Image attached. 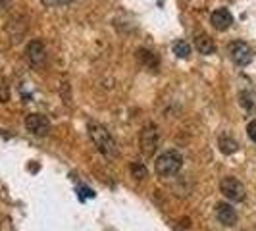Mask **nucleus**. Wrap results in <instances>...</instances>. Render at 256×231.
Segmentation results:
<instances>
[{
    "instance_id": "nucleus-1",
    "label": "nucleus",
    "mask_w": 256,
    "mask_h": 231,
    "mask_svg": "<svg viewBox=\"0 0 256 231\" xmlns=\"http://www.w3.org/2000/svg\"><path fill=\"white\" fill-rule=\"evenodd\" d=\"M89 135L92 142L96 144V148L104 154V156H108V158H114L116 154H118V144H116L114 137L102 128V126H98V124H89Z\"/></svg>"
},
{
    "instance_id": "nucleus-2",
    "label": "nucleus",
    "mask_w": 256,
    "mask_h": 231,
    "mask_svg": "<svg viewBox=\"0 0 256 231\" xmlns=\"http://www.w3.org/2000/svg\"><path fill=\"white\" fill-rule=\"evenodd\" d=\"M181 166H183V158H181V154L178 150H166V152L160 154L156 158V162H154L156 174L162 176V178L176 176L181 170Z\"/></svg>"
},
{
    "instance_id": "nucleus-3",
    "label": "nucleus",
    "mask_w": 256,
    "mask_h": 231,
    "mask_svg": "<svg viewBox=\"0 0 256 231\" xmlns=\"http://www.w3.org/2000/svg\"><path fill=\"white\" fill-rule=\"evenodd\" d=\"M228 52H230L231 62H233L235 66H239V68L248 66L250 62H252V58H254L252 48H250L246 42H243V40H235V42H231Z\"/></svg>"
},
{
    "instance_id": "nucleus-4",
    "label": "nucleus",
    "mask_w": 256,
    "mask_h": 231,
    "mask_svg": "<svg viewBox=\"0 0 256 231\" xmlns=\"http://www.w3.org/2000/svg\"><path fill=\"white\" fill-rule=\"evenodd\" d=\"M160 144V133L156 126H144L141 131V150L144 156H152Z\"/></svg>"
},
{
    "instance_id": "nucleus-5",
    "label": "nucleus",
    "mask_w": 256,
    "mask_h": 231,
    "mask_svg": "<svg viewBox=\"0 0 256 231\" xmlns=\"http://www.w3.org/2000/svg\"><path fill=\"white\" fill-rule=\"evenodd\" d=\"M220 189L224 192V196L233 200V202H241V200H244V196H246L244 185L239 180H235V178H226V180L222 181Z\"/></svg>"
},
{
    "instance_id": "nucleus-6",
    "label": "nucleus",
    "mask_w": 256,
    "mask_h": 231,
    "mask_svg": "<svg viewBox=\"0 0 256 231\" xmlns=\"http://www.w3.org/2000/svg\"><path fill=\"white\" fill-rule=\"evenodd\" d=\"M26 128L29 129L33 135L44 137V135L50 133V122H48L46 116H42V114H29L26 120Z\"/></svg>"
},
{
    "instance_id": "nucleus-7",
    "label": "nucleus",
    "mask_w": 256,
    "mask_h": 231,
    "mask_svg": "<svg viewBox=\"0 0 256 231\" xmlns=\"http://www.w3.org/2000/svg\"><path fill=\"white\" fill-rule=\"evenodd\" d=\"M27 58L31 66L35 68H40V66L46 62V50H44V44L40 40H31L27 44Z\"/></svg>"
},
{
    "instance_id": "nucleus-8",
    "label": "nucleus",
    "mask_w": 256,
    "mask_h": 231,
    "mask_svg": "<svg viewBox=\"0 0 256 231\" xmlns=\"http://www.w3.org/2000/svg\"><path fill=\"white\" fill-rule=\"evenodd\" d=\"M210 22H212V26L214 29H218V31H228L233 24V16L228 8H218V10H214V12L210 14Z\"/></svg>"
},
{
    "instance_id": "nucleus-9",
    "label": "nucleus",
    "mask_w": 256,
    "mask_h": 231,
    "mask_svg": "<svg viewBox=\"0 0 256 231\" xmlns=\"http://www.w3.org/2000/svg\"><path fill=\"white\" fill-rule=\"evenodd\" d=\"M216 218H218L220 224H224L226 228H233V226L237 224V212H235V208L231 204L222 202V204H218V208H216Z\"/></svg>"
},
{
    "instance_id": "nucleus-10",
    "label": "nucleus",
    "mask_w": 256,
    "mask_h": 231,
    "mask_svg": "<svg viewBox=\"0 0 256 231\" xmlns=\"http://www.w3.org/2000/svg\"><path fill=\"white\" fill-rule=\"evenodd\" d=\"M194 48L200 52V54H204V56H210V54L216 52V44H214V40L208 37V35L200 33V35L194 37Z\"/></svg>"
},
{
    "instance_id": "nucleus-11",
    "label": "nucleus",
    "mask_w": 256,
    "mask_h": 231,
    "mask_svg": "<svg viewBox=\"0 0 256 231\" xmlns=\"http://www.w3.org/2000/svg\"><path fill=\"white\" fill-rule=\"evenodd\" d=\"M239 102H241V106H243L246 112L256 114V92H252V90H243L239 94Z\"/></svg>"
},
{
    "instance_id": "nucleus-12",
    "label": "nucleus",
    "mask_w": 256,
    "mask_h": 231,
    "mask_svg": "<svg viewBox=\"0 0 256 231\" xmlns=\"http://www.w3.org/2000/svg\"><path fill=\"white\" fill-rule=\"evenodd\" d=\"M237 141L235 139H231L230 135H222L220 137V150L224 154H233L235 150H237Z\"/></svg>"
},
{
    "instance_id": "nucleus-13",
    "label": "nucleus",
    "mask_w": 256,
    "mask_h": 231,
    "mask_svg": "<svg viewBox=\"0 0 256 231\" xmlns=\"http://www.w3.org/2000/svg\"><path fill=\"white\" fill-rule=\"evenodd\" d=\"M172 50H174V54L178 56V58H189V54H191V46L185 42V40H176L174 42V46H172Z\"/></svg>"
},
{
    "instance_id": "nucleus-14",
    "label": "nucleus",
    "mask_w": 256,
    "mask_h": 231,
    "mask_svg": "<svg viewBox=\"0 0 256 231\" xmlns=\"http://www.w3.org/2000/svg\"><path fill=\"white\" fill-rule=\"evenodd\" d=\"M131 174H133V178H137V180H144V178H146V168L142 166V164H133V166H131Z\"/></svg>"
},
{
    "instance_id": "nucleus-15",
    "label": "nucleus",
    "mask_w": 256,
    "mask_h": 231,
    "mask_svg": "<svg viewBox=\"0 0 256 231\" xmlns=\"http://www.w3.org/2000/svg\"><path fill=\"white\" fill-rule=\"evenodd\" d=\"M42 4H46V6H50V8H58V6H66V4H72V2H76V0H40Z\"/></svg>"
},
{
    "instance_id": "nucleus-16",
    "label": "nucleus",
    "mask_w": 256,
    "mask_h": 231,
    "mask_svg": "<svg viewBox=\"0 0 256 231\" xmlns=\"http://www.w3.org/2000/svg\"><path fill=\"white\" fill-rule=\"evenodd\" d=\"M246 133H248V137H250V141L256 142V120H252L248 126H246Z\"/></svg>"
},
{
    "instance_id": "nucleus-17",
    "label": "nucleus",
    "mask_w": 256,
    "mask_h": 231,
    "mask_svg": "<svg viewBox=\"0 0 256 231\" xmlns=\"http://www.w3.org/2000/svg\"><path fill=\"white\" fill-rule=\"evenodd\" d=\"M10 4H12V0H0V14L6 12L10 8Z\"/></svg>"
}]
</instances>
